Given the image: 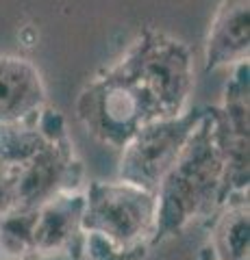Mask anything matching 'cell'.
Masks as SVG:
<instances>
[{"label":"cell","instance_id":"1","mask_svg":"<svg viewBox=\"0 0 250 260\" xmlns=\"http://www.w3.org/2000/svg\"><path fill=\"white\" fill-rule=\"evenodd\" d=\"M191 83L187 46L148 28L83 89L78 117L94 137L122 150L144 126L187 111Z\"/></svg>","mask_w":250,"mask_h":260},{"label":"cell","instance_id":"2","mask_svg":"<svg viewBox=\"0 0 250 260\" xmlns=\"http://www.w3.org/2000/svg\"><path fill=\"white\" fill-rule=\"evenodd\" d=\"M227 156L220 109H205L181 156L157 186V230L152 247L183 232L196 219H209L224 204Z\"/></svg>","mask_w":250,"mask_h":260},{"label":"cell","instance_id":"3","mask_svg":"<svg viewBox=\"0 0 250 260\" xmlns=\"http://www.w3.org/2000/svg\"><path fill=\"white\" fill-rule=\"evenodd\" d=\"M80 228L90 260H144L157 230V193L137 184L92 182Z\"/></svg>","mask_w":250,"mask_h":260},{"label":"cell","instance_id":"4","mask_svg":"<svg viewBox=\"0 0 250 260\" xmlns=\"http://www.w3.org/2000/svg\"><path fill=\"white\" fill-rule=\"evenodd\" d=\"M203 113L205 109H187L176 117L144 126L122 148L124 154L120 160V180L157 191L161 178L181 156Z\"/></svg>","mask_w":250,"mask_h":260},{"label":"cell","instance_id":"5","mask_svg":"<svg viewBox=\"0 0 250 260\" xmlns=\"http://www.w3.org/2000/svg\"><path fill=\"white\" fill-rule=\"evenodd\" d=\"M83 167L74 158L68 133L48 137L29 160L18 165L15 208H39L59 193L78 191Z\"/></svg>","mask_w":250,"mask_h":260},{"label":"cell","instance_id":"6","mask_svg":"<svg viewBox=\"0 0 250 260\" xmlns=\"http://www.w3.org/2000/svg\"><path fill=\"white\" fill-rule=\"evenodd\" d=\"M83 208L85 195L80 191L59 193L37 208L33 241L39 260L50 256H70L72 260L83 258L85 234L80 228Z\"/></svg>","mask_w":250,"mask_h":260},{"label":"cell","instance_id":"7","mask_svg":"<svg viewBox=\"0 0 250 260\" xmlns=\"http://www.w3.org/2000/svg\"><path fill=\"white\" fill-rule=\"evenodd\" d=\"M44 83L35 65L0 56V126L33 124L44 111Z\"/></svg>","mask_w":250,"mask_h":260},{"label":"cell","instance_id":"8","mask_svg":"<svg viewBox=\"0 0 250 260\" xmlns=\"http://www.w3.org/2000/svg\"><path fill=\"white\" fill-rule=\"evenodd\" d=\"M248 193H237L209 217V239L198 260H250Z\"/></svg>","mask_w":250,"mask_h":260},{"label":"cell","instance_id":"9","mask_svg":"<svg viewBox=\"0 0 250 260\" xmlns=\"http://www.w3.org/2000/svg\"><path fill=\"white\" fill-rule=\"evenodd\" d=\"M250 48V0H224L209 28L207 72L241 63Z\"/></svg>","mask_w":250,"mask_h":260},{"label":"cell","instance_id":"10","mask_svg":"<svg viewBox=\"0 0 250 260\" xmlns=\"http://www.w3.org/2000/svg\"><path fill=\"white\" fill-rule=\"evenodd\" d=\"M37 208H13L0 217V260H39L33 241Z\"/></svg>","mask_w":250,"mask_h":260},{"label":"cell","instance_id":"11","mask_svg":"<svg viewBox=\"0 0 250 260\" xmlns=\"http://www.w3.org/2000/svg\"><path fill=\"white\" fill-rule=\"evenodd\" d=\"M15 180H18V165L0 162V217L15 208Z\"/></svg>","mask_w":250,"mask_h":260}]
</instances>
